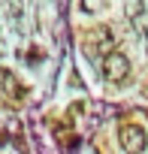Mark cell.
Returning <instances> with one entry per match:
<instances>
[{
	"instance_id": "cell-1",
	"label": "cell",
	"mask_w": 148,
	"mask_h": 154,
	"mask_svg": "<svg viewBox=\"0 0 148 154\" xmlns=\"http://www.w3.org/2000/svg\"><path fill=\"white\" fill-rule=\"evenodd\" d=\"M118 139H121L124 154H142V151L148 148V133H145V127H139V124H121Z\"/></svg>"
},
{
	"instance_id": "cell-2",
	"label": "cell",
	"mask_w": 148,
	"mask_h": 154,
	"mask_svg": "<svg viewBox=\"0 0 148 154\" xmlns=\"http://www.w3.org/2000/svg\"><path fill=\"white\" fill-rule=\"evenodd\" d=\"M127 72H130V60L121 51H106V57H103V75L106 79L109 82H124Z\"/></svg>"
},
{
	"instance_id": "cell-3",
	"label": "cell",
	"mask_w": 148,
	"mask_h": 154,
	"mask_svg": "<svg viewBox=\"0 0 148 154\" xmlns=\"http://www.w3.org/2000/svg\"><path fill=\"white\" fill-rule=\"evenodd\" d=\"M0 45H3V42H0Z\"/></svg>"
}]
</instances>
